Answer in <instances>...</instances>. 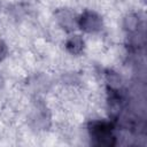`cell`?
<instances>
[{
	"label": "cell",
	"mask_w": 147,
	"mask_h": 147,
	"mask_svg": "<svg viewBox=\"0 0 147 147\" xmlns=\"http://www.w3.org/2000/svg\"><path fill=\"white\" fill-rule=\"evenodd\" d=\"M90 137L94 145L101 147H111L116 145L114 125L106 121H95L88 125Z\"/></svg>",
	"instance_id": "obj_1"
},
{
	"label": "cell",
	"mask_w": 147,
	"mask_h": 147,
	"mask_svg": "<svg viewBox=\"0 0 147 147\" xmlns=\"http://www.w3.org/2000/svg\"><path fill=\"white\" fill-rule=\"evenodd\" d=\"M77 26L86 33H98L103 29L102 17L92 10H85L77 18Z\"/></svg>",
	"instance_id": "obj_2"
},
{
	"label": "cell",
	"mask_w": 147,
	"mask_h": 147,
	"mask_svg": "<svg viewBox=\"0 0 147 147\" xmlns=\"http://www.w3.org/2000/svg\"><path fill=\"white\" fill-rule=\"evenodd\" d=\"M54 16L57 25L61 29H63L65 32H74L76 29H78L77 26L78 16H76V14L72 10L68 8H59L54 13Z\"/></svg>",
	"instance_id": "obj_3"
},
{
	"label": "cell",
	"mask_w": 147,
	"mask_h": 147,
	"mask_svg": "<svg viewBox=\"0 0 147 147\" xmlns=\"http://www.w3.org/2000/svg\"><path fill=\"white\" fill-rule=\"evenodd\" d=\"M65 49L69 54L78 56L80 55L84 49H85V41L82 36L79 34H71L67 40H65Z\"/></svg>",
	"instance_id": "obj_4"
},
{
	"label": "cell",
	"mask_w": 147,
	"mask_h": 147,
	"mask_svg": "<svg viewBox=\"0 0 147 147\" xmlns=\"http://www.w3.org/2000/svg\"><path fill=\"white\" fill-rule=\"evenodd\" d=\"M122 26L130 34L137 33L139 28H140V18H139V16L136 13H130V14L125 15L124 18H123V22H122Z\"/></svg>",
	"instance_id": "obj_5"
},
{
	"label": "cell",
	"mask_w": 147,
	"mask_h": 147,
	"mask_svg": "<svg viewBox=\"0 0 147 147\" xmlns=\"http://www.w3.org/2000/svg\"><path fill=\"white\" fill-rule=\"evenodd\" d=\"M106 80H107L108 90H121L122 78L117 72L113 70H108L106 74Z\"/></svg>",
	"instance_id": "obj_6"
},
{
	"label": "cell",
	"mask_w": 147,
	"mask_h": 147,
	"mask_svg": "<svg viewBox=\"0 0 147 147\" xmlns=\"http://www.w3.org/2000/svg\"><path fill=\"white\" fill-rule=\"evenodd\" d=\"M8 55V46L3 40H0V62L3 61Z\"/></svg>",
	"instance_id": "obj_7"
},
{
	"label": "cell",
	"mask_w": 147,
	"mask_h": 147,
	"mask_svg": "<svg viewBox=\"0 0 147 147\" xmlns=\"http://www.w3.org/2000/svg\"><path fill=\"white\" fill-rule=\"evenodd\" d=\"M3 85H5V78H3V76H2L1 72H0V88H2Z\"/></svg>",
	"instance_id": "obj_8"
},
{
	"label": "cell",
	"mask_w": 147,
	"mask_h": 147,
	"mask_svg": "<svg viewBox=\"0 0 147 147\" xmlns=\"http://www.w3.org/2000/svg\"><path fill=\"white\" fill-rule=\"evenodd\" d=\"M0 10H1V5H0Z\"/></svg>",
	"instance_id": "obj_9"
}]
</instances>
